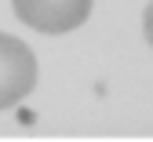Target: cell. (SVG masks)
<instances>
[{
    "label": "cell",
    "instance_id": "cell-1",
    "mask_svg": "<svg viewBox=\"0 0 153 142\" xmlns=\"http://www.w3.org/2000/svg\"><path fill=\"white\" fill-rule=\"evenodd\" d=\"M36 88V55L26 40L0 33V109L18 106Z\"/></svg>",
    "mask_w": 153,
    "mask_h": 142
},
{
    "label": "cell",
    "instance_id": "cell-2",
    "mask_svg": "<svg viewBox=\"0 0 153 142\" xmlns=\"http://www.w3.org/2000/svg\"><path fill=\"white\" fill-rule=\"evenodd\" d=\"M11 7L22 26L48 36H62L88 22L91 0H11Z\"/></svg>",
    "mask_w": 153,
    "mask_h": 142
},
{
    "label": "cell",
    "instance_id": "cell-3",
    "mask_svg": "<svg viewBox=\"0 0 153 142\" xmlns=\"http://www.w3.org/2000/svg\"><path fill=\"white\" fill-rule=\"evenodd\" d=\"M142 29H146V40L153 44V0L146 4V11H142Z\"/></svg>",
    "mask_w": 153,
    "mask_h": 142
}]
</instances>
